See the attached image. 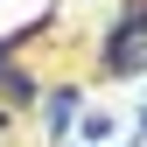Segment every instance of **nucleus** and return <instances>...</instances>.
<instances>
[{"label":"nucleus","instance_id":"obj_1","mask_svg":"<svg viewBox=\"0 0 147 147\" xmlns=\"http://www.w3.org/2000/svg\"><path fill=\"white\" fill-rule=\"evenodd\" d=\"M112 77H133V70H147V7L140 14H126V21L105 35V56H98Z\"/></svg>","mask_w":147,"mask_h":147},{"label":"nucleus","instance_id":"obj_2","mask_svg":"<svg viewBox=\"0 0 147 147\" xmlns=\"http://www.w3.org/2000/svg\"><path fill=\"white\" fill-rule=\"evenodd\" d=\"M77 112H84V91L77 84H56V91H49V133H70Z\"/></svg>","mask_w":147,"mask_h":147},{"label":"nucleus","instance_id":"obj_3","mask_svg":"<svg viewBox=\"0 0 147 147\" xmlns=\"http://www.w3.org/2000/svg\"><path fill=\"white\" fill-rule=\"evenodd\" d=\"M0 126H7V112H0Z\"/></svg>","mask_w":147,"mask_h":147},{"label":"nucleus","instance_id":"obj_4","mask_svg":"<svg viewBox=\"0 0 147 147\" xmlns=\"http://www.w3.org/2000/svg\"><path fill=\"white\" fill-rule=\"evenodd\" d=\"M140 126H147V119H140Z\"/></svg>","mask_w":147,"mask_h":147}]
</instances>
